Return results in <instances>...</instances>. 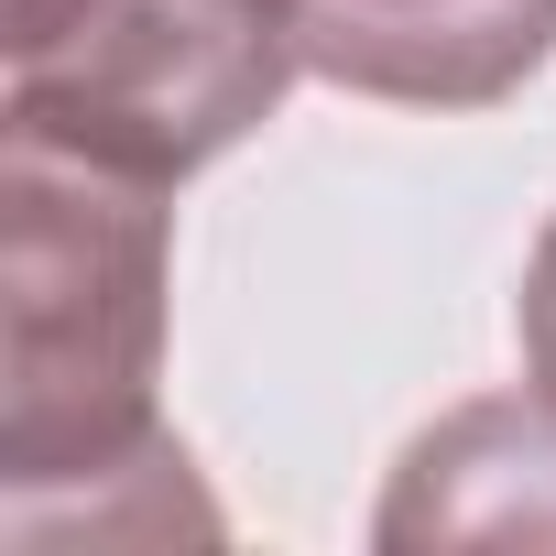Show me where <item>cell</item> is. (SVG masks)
Masks as SVG:
<instances>
[{"label": "cell", "mask_w": 556, "mask_h": 556, "mask_svg": "<svg viewBox=\"0 0 556 556\" xmlns=\"http://www.w3.org/2000/svg\"><path fill=\"white\" fill-rule=\"evenodd\" d=\"M306 77L382 110H502L556 55V0H285Z\"/></svg>", "instance_id": "obj_3"}, {"label": "cell", "mask_w": 556, "mask_h": 556, "mask_svg": "<svg viewBox=\"0 0 556 556\" xmlns=\"http://www.w3.org/2000/svg\"><path fill=\"white\" fill-rule=\"evenodd\" d=\"M175 306L164 186L0 142V502L12 534H218L197 458L153 415Z\"/></svg>", "instance_id": "obj_1"}, {"label": "cell", "mask_w": 556, "mask_h": 556, "mask_svg": "<svg viewBox=\"0 0 556 556\" xmlns=\"http://www.w3.org/2000/svg\"><path fill=\"white\" fill-rule=\"evenodd\" d=\"M306 77L285 0H0V142L186 186Z\"/></svg>", "instance_id": "obj_2"}, {"label": "cell", "mask_w": 556, "mask_h": 556, "mask_svg": "<svg viewBox=\"0 0 556 556\" xmlns=\"http://www.w3.org/2000/svg\"><path fill=\"white\" fill-rule=\"evenodd\" d=\"M382 545H556V404L480 393L437 415L371 513Z\"/></svg>", "instance_id": "obj_4"}, {"label": "cell", "mask_w": 556, "mask_h": 556, "mask_svg": "<svg viewBox=\"0 0 556 556\" xmlns=\"http://www.w3.org/2000/svg\"><path fill=\"white\" fill-rule=\"evenodd\" d=\"M513 328H523V382L556 404V207H545V229H534V262H523Z\"/></svg>", "instance_id": "obj_5"}]
</instances>
